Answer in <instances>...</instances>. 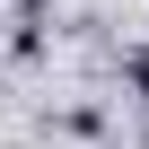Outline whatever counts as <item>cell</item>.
<instances>
[{
  "label": "cell",
  "mask_w": 149,
  "mask_h": 149,
  "mask_svg": "<svg viewBox=\"0 0 149 149\" xmlns=\"http://www.w3.org/2000/svg\"><path fill=\"white\" fill-rule=\"evenodd\" d=\"M132 88H140V97H149V53H132Z\"/></svg>",
  "instance_id": "1"
}]
</instances>
